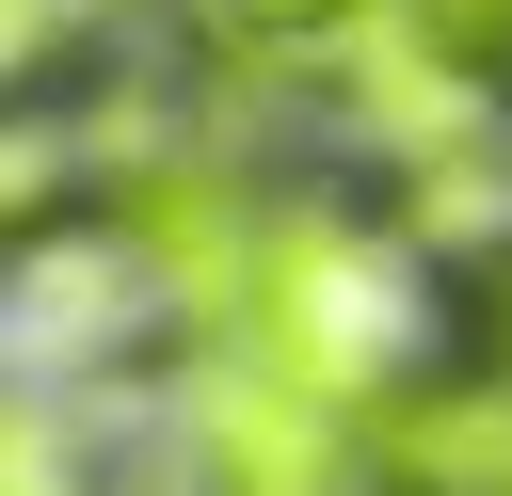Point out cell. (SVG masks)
Wrapping results in <instances>:
<instances>
[{
    "mask_svg": "<svg viewBox=\"0 0 512 496\" xmlns=\"http://www.w3.org/2000/svg\"><path fill=\"white\" fill-rule=\"evenodd\" d=\"M224 16H240V32H336L352 0H224Z\"/></svg>",
    "mask_w": 512,
    "mask_h": 496,
    "instance_id": "cell-2",
    "label": "cell"
},
{
    "mask_svg": "<svg viewBox=\"0 0 512 496\" xmlns=\"http://www.w3.org/2000/svg\"><path fill=\"white\" fill-rule=\"evenodd\" d=\"M272 336H288V368L320 384V400H384L400 368H416V336H432V288L384 256V240H288L272 256Z\"/></svg>",
    "mask_w": 512,
    "mask_h": 496,
    "instance_id": "cell-1",
    "label": "cell"
},
{
    "mask_svg": "<svg viewBox=\"0 0 512 496\" xmlns=\"http://www.w3.org/2000/svg\"><path fill=\"white\" fill-rule=\"evenodd\" d=\"M496 384H512V288H496Z\"/></svg>",
    "mask_w": 512,
    "mask_h": 496,
    "instance_id": "cell-3",
    "label": "cell"
}]
</instances>
